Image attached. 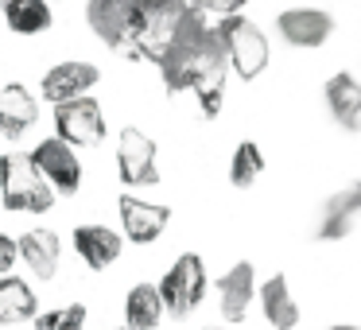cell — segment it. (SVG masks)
Returning a JSON list of instances; mask_svg holds the SVG:
<instances>
[{"mask_svg":"<svg viewBox=\"0 0 361 330\" xmlns=\"http://www.w3.org/2000/svg\"><path fill=\"white\" fill-rule=\"evenodd\" d=\"M74 252L90 272H105L121 260L125 237H121V229L105 226V221H82V226H74Z\"/></svg>","mask_w":361,"mask_h":330,"instance_id":"cell-12","label":"cell"},{"mask_svg":"<svg viewBox=\"0 0 361 330\" xmlns=\"http://www.w3.org/2000/svg\"><path fill=\"white\" fill-rule=\"evenodd\" d=\"M51 117H55V136L63 144H71L74 152L78 148H97L109 133L105 125V109L97 105V97H71V102H59L51 105Z\"/></svg>","mask_w":361,"mask_h":330,"instance_id":"cell-6","label":"cell"},{"mask_svg":"<svg viewBox=\"0 0 361 330\" xmlns=\"http://www.w3.org/2000/svg\"><path fill=\"white\" fill-rule=\"evenodd\" d=\"M159 78H164L167 94H190L198 102L202 117H218L221 102H226V78L229 63L221 55L218 32L206 16H198L195 8L183 16V24L175 28L167 51L156 63Z\"/></svg>","mask_w":361,"mask_h":330,"instance_id":"cell-1","label":"cell"},{"mask_svg":"<svg viewBox=\"0 0 361 330\" xmlns=\"http://www.w3.org/2000/svg\"><path fill=\"white\" fill-rule=\"evenodd\" d=\"M4 20L16 35H43L55 24V12H51V0H8L4 4Z\"/></svg>","mask_w":361,"mask_h":330,"instance_id":"cell-21","label":"cell"},{"mask_svg":"<svg viewBox=\"0 0 361 330\" xmlns=\"http://www.w3.org/2000/svg\"><path fill=\"white\" fill-rule=\"evenodd\" d=\"M260 175H264V152H260V144L241 140L233 148V156H229V183L245 190V187H252Z\"/></svg>","mask_w":361,"mask_h":330,"instance_id":"cell-22","label":"cell"},{"mask_svg":"<svg viewBox=\"0 0 361 330\" xmlns=\"http://www.w3.org/2000/svg\"><path fill=\"white\" fill-rule=\"evenodd\" d=\"M4 4H8V0H0V8H4Z\"/></svg>","mask_w":361,"mask_h":330,"instance_id":"cell-30","label":"cell"},{"mask_svg":"<svg viewBox=\"0 0 361 330\" xmlns=\"http://www.w3.org/2000/svg\"><path fill=\"white\" fill-rule=\"evenodd\" d=\"M202 330H233V326H202Z\"/></svg>","mask_w":361,"mask_h":330,"instance_id":"cell-28","label":"cell"},{"mask_svg":"<svg viewBox=\"0 0 361 330\" xmlns=\"http://www.w3.org/2000/svg\"><path fill=\"white\" fill-rule=\"evenodd\" d=\"M257 299H260V314H264V322L272 330H295L299 326V303L291 295V283L283 272L268 276L257 288Z\"/></svg>","mask_w":361,"mask_h":330,"instance_id":"cell-17","label":"cell"},{"mask_svg":"<svg viewBox=\"0 0 361 330\" xmlns=\"http://www.w3.org/2000/svg\"><path fill=\"white\" fill-rule=\"evenodd\" d=\"M326 330H361L357 322H334V326H326Z\"/></svg>","mask_w":361,"mask_h":330,"instance_id":"cell-27","label":"cell"},{"mask_svg":"<svg viewBox=\"0 0 361 330\" xmlns=\"http://www.w3.org/2000/svg\"><path fill=\"white\" fill-rule=\"evenodd\" d=\"M105 330H125V326H105Z\"/></svg>","mask_w":361,"mask_h":330,"instance_id":"cell-29","label":"cell"},{"mask_svg":"<svg viewBox=\"0 0 361 330\" xmlns=\"http://www.w3.org/2000/svg\"><path fill=\"white\" fill-rule=\"evenodd\" d=\"M90 311L82 303H63L51 307V311H39L32 319V330H86Z\"/></svg>","mask_w":361,"mask_h":330,"instance_id":"cell-23","label":"cell"},{"mask_svg":"<svg viewBox=\"0 0 361 330\" xmlns=\"http://www.w3.org/2000/svg\"><path fill=\"white\" fill-rule=\"evenodd\" d=\"M117 175L125 187H156L159 183V148L144 128L125 125L117 136Z\"/></svg>","mask_w":361,"mask_h":330,"instance_id":"cell-7","label":"cell"},{"mask_svg":"<svg viewBox=\"0 0 361 330\" xmlns=\"http://www.w3.org/2000/svg\"><path fill=\"white\" fill-rule=\"evenodd\" d=\"M334 32H338V20L326 8H314V4H295V8H283L276 16V35L295 51L326 47Z\"/></svg>","mask_w":361,"mask_h":330,"instance_id":"cell-8","label":"cell"},{"mask_svg":"<svg viewBox=\"0 0 361 330\" xmlns=\"http://www.w3.org/2000/svg\"><path fill=\"white\" fill-rule=\"evenodd\" d=\"M125 330H159L164 322V299L156 283H133L125 291Z\"/></svg>","mask_w":361,"mask_h":330,"instance_id":"cell-19","label":"cell"},{"mask_svg":"<svg viewBox=\"0 0 361 330\" xmlns=\"http://www.w3.org/2000/svg\"><path fill=\"white\" fill-rule=\"evenodd\" d=\"M322 102H326V113L338 128L345 133H357L361 128V78L350 71H338L322 82Z\"/></svg>","mask_w":361,"mask_h":330,"instance_id":"cell-14","label":"cell"},{"mask_svg":"<svg viewBox=\"0 0 361 330\" xmlns=\"http://www.w3.org/2000/svg\"><path fill=\"white\" fill-rule=\"evenodd\" d=\"M35 121H39V97L24 82L0 86V136L4 140H20Z\"/></svg>","mask_w":361,"mask_h":330,"instance_id":"cell-16","label":"cell"},{"mask_svg":"<svg viewBox=\"0 0 361 330\" xmlns=\"http://www.w3.org/2000/svg\"><path fill=\"white\" fill-rule=\"evenodd\" d=\"M97 82H102V71L94 63H86V59H63V63H55L39 78V94H43V102L59 105V102H71V97H86Z\"/></svg>","mask_w":361,"mask_h":330,"instance_id":"cell-11","label":"cell"},{"mask_svg":"<svg viewBox=\"0 0 361 330\" xmlns=\"http://www.w3.org/2000/svg\"><path fill=\"white\" fill-rule=\"evenodd\" d=\"M159 299H164V314L171 319H187L190 311H198V303L210 291V276H206V260L198 252H179L171 260V268L164 272V280L156 283Z\"/></svg>","mask_w":361,"mask_h":330,"instance_id":"cell-5","label":"cell"},{"mask_svg":"<svg viewBox=\"0 0 361 330\" xmlns=\"http://www.w3.org/2000/svg\"><path fill=\"white\" fill-rule=\"evenodd\" d=\"M214 32H218V43H221V55H226L229 71L241 82H257L268 71V63H272V43H268V32L257 20L237 12V16L218 20Z\"/></svg>","mask_w":361,"mask_h":330,"instance_id":"cell-3","label":"cell"},{"mask_svg":"<svg viewBox=\"0 0 361 330\" xmlns=\"http://www.w3.org/2000/svg\"><path fill=\"white\" fill-rule=\"evenodd\" d=\"M39 314V295L16 272L0 276V326H20Z\"/></svg>","mask_w":361,"mask_h":330,"instance_id":"cell-18","label":"cell"},{"mask_svg":"<svg viewBox=\"0 0 361 330\" xmlns=\"http://www.w3.org/2000/svg\"><path fill=\"white\" fill-rule=\"evenodd\" d=\"M345 195H350V202H353V210H357V218H361V179H353L350 187H345Z\"/></svg>","mask_w":361,"mask_h":330,"instance_id":"cell-26","label":"cell"},{"mask_svg":"<svg viewBox=\"0 0 361 330\" xmlns=\"http://www.w3.org/2000/svg\"><path fill=\"white\" fill-rule=\"evenodd\" d=\"M27 156H32L35 171L51 183L55 195H78L82 190V159H78V152H74L71 144H63L59 136H43Z\"/></svg>","mask_w":361,"mask_h":330,"instance_id":"cell-9","label":"cell"},{"mask_svg":"<svg viewBox=\"0 0 361 330\" xmlns=\"http://www.w3.org/2000/svg\"><path fill=\"white\" fill-rule=\"evenodd\" d=\"M86 24L97 43L136 59L144 24H148V0H86Z\"/></svg>","mask_w":361,"mask_h":330,"instance_id":"cell-2","label":"cell"},{"mask_svg":"<svg viewBox=\"0 0 361 330\" xmlns=\"http://www.w3.org/2000/svg\"><path fill=\"white\" fill-rule=\"evenodd\" d=\"M16 268V241L8 233H0V276H8Z\"/></svg>","mask_w":361,"mask_h":330,"instance_id":"cell-25","label":"cell"},{"mask_svg":"<svg viewBox=\"0 0 361 330\" xmlns=\"http://www.w3.org/2000/svg\"><path fill=\"white\" fill-rule=\"evenodd\" d=\"M190 8L198 12V16H206V20H226V16H237V12H245V4L249 0H187Z\"/></svg>","mask_w":361,"mask_h":330,"instance_id":"cell-24","label":"cell"},{"mask_svg":"<svg viewBox=\"0 0 361 330\" xmlns=\"http://www.w3.org/2000/svg\"><path fill=\"white\" fill-rule=\"evenodd\" d=\"M117 218H121V237L133 245H156L167 233V226H171V210L140 195H121Z\"/></svg>","mask_w":361,"mask_h":330,"instance_id":"cell-10","label":"cell"},{"mask_svg":"<svg viewBox=\"0 0 361 330\" xmlns=\"http://www.w3.org/2000/svg\"><path fill=\"white\" fill-rule=\"evenodd\" d=\"M357 210H353L350 195H345V187L338 190V195H330L326 202H322V214H319V226H314V237L319 241H345V237L357 229Z\"/></svg>","mask_w":361,"mask_h":330,"instance_id":"cell-20","label":"cell"},{"mask_svg":"<svg viewBox=\"0 0 361 330\" xmlns=\"http://www.w3.org/2000/svg\"><path fill=\"white\" fill-rule=\"evenodd\" d=\"M252 299H257V268H252V260H237L218 276V311L226 326L245 322Z\"/></svg>","mask_w":361,"mask_h":330,"instance_id":"cell-13","label":"cell"},{"mask_svg":"<svg viewBox=\"0 0 361 330\" xmlns=\"http://www.w3.org/2000/svg\"><path fill=\"white\" fill-rule=\"evenodd\" d=\"M55 198L59 195L35 171L27 152H4L0 156V206L8 214H47Z\"/></svg>","mask_w":361,"mask_h":330,"instance_id":"cell-4","label":"cell"},{"mask_svg":"<svg viewBox=\"0 0 361 330\" xmlns=\"http://www.w3.org/2000/svg\"><path fill=\"white\" fill-rule=\"evenodd\" d=\"M16 260H24L35 280H55L59 264H63V241L55 229L35 226L16 237Z\"/></svg>","mask_w":361,"mask_h":330,"instance_id":"cell-15","label":"cell"}]
</instances>
